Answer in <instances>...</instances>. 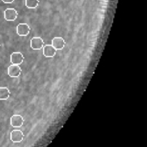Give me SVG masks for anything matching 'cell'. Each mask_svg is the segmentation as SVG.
<instances>
[{"label":"cell","instance_id":"9","mask_svg":"<svg viewBox=\"0 0 147 147\" xmlns=\"http://www.w3.org/2000/svg\"><path fill=\"white\" fill-rule=\"evenodd\" d=\"M43 48V55L46 57H54L57 53V50L52 45H46Z\"/></svg>","mask_w":147,"mask_h":147},{"label":"cell","instance_id":"12","mask_svg":"<svg viewBox=\"0 0 147 147\" xmlns=\"http://www.w3.org/2000/svg\"><path fill=\"white\" fill-rule=\"evenodd\" d=\"M14 0H2V1L5 4H11V3L14 2Z\"/></svg>","mask_w":147,"mask_h":147},{"label":"cell","instance_id":"2","mask_svg":"<svg viewBox=\"0 0 147 147\" xmlns=\"http://www.w3.org/2000/svg\"><path fill=\"white\" fill-rule=\"evenodd\" d=\"M18 16V12L14 8H8L4 10V17L7 21L12 22L16 20Z\"/></svg>","mask_w":147,"mask_h":147},{"label":"cell","instance_id":"1","mask_svg":"<svg viewBox=\"0 0 147 147\" xmlns=\"http://www.w3.org/2000/svg\"><path fill=\"white\" fill-rule=\"evenodd\" d=\"M44 40L40 37H34L30 40V47L34 50H40L44 47Z\"/></svg>","mask_w":147,"mask_h":147},{"label":"cell","instance_id":"10","mask_svg":"<svg viewBox=\"0 0 147 147\" xmlns=\"http://www.w3.org/2000/svg\"><path fill=\"white\" fill-rule=\"evenodd\" d=\"M10 90L7 87H0V100H5L9 98Z\"/></svg>","mask_w":147,"mask_h":147},{"label":"cell","instance_id":"4","mask_svg":"<svg viewBox=\"0 0 147 147\" xmlns=\"http://www.w3.org/2000/svg\"><path fill=\"white\" fill-rule=\"evenodd\" d=\"M24 121V119L21 115H13L10 119V124L11 125L12 127L19 128L21 127L23 125Z\"/></svg>","mask_w":147,"mask_h":147},{"label":"cell","instance_id":"11","mask_svg":"<svg viewBox=\"0 0 147 147\" xmlns=\"http://www.w3.org/2000/svg\"><path fill=\"white\" fill-rule=\"evenodd\" d=\"M39 0H25V6L29 9H35L38 7Z\"/></svg>","mask_w":147,"mask_h":147},{"label":"cell","instance_id":"5","mask_svg":"<svg viewBox=\"0 0 147 147\" xmlns=\"http://www.w3.org/2000/svg\"><path fill=\"white\" fill-rule=\"evenodd\" d=\"M30 27L27 23H20L17 27V33L19 36H27L30 32Z\"/></svg>","mask_w":147,"mask_h":147},{"label":"cell","instance_id":"3","mask_svg":"<svg viewBox=\"0 0 147 147\" xmlns=\"http://www.w3.org/2000/svg\"><path fill=\"white\" fill-rule=\"evenodd\" d=\"M22 69L19 65L11 64L8 67L7 73L11 78H18L21 75Z\"/></svg>","mask_w":147,"mask_h":147},{"label":"cell","instance_id":"8","mask_svg":"<svg viewBox=\"0 0 147 147\" xmlns=\"http://www.w3.org/2000/svg\"><path fill=\"white\" fill-rule=\"evenodd\" d=\"M24 134L20 130H14L10 134V139L14 143H20L24 139Z\"/></svg>","mask_w":147,"mask_h":147},{"label":"cell","instance_id":"7","mask_svg":"<svg viewBox=\"0 0 147 147\" xmlns=\"http://www.w3.org/2000/svg\"><path fill=\"white\" fill-rule=\"evenodd\" d=\"M65 41L61 37H55L52 40V45L56 50H61L65 46Z\"/></svg>","mask_w":147,"mask_h":147},{"label":"cell","instance_id":"6","mask_svg":"<svg viewBox=\"0 0 147 147\" xmlns=\"http://www.w3.org/2000/svg\"><path fill=\"white\" fill-rule=\"evenodd\" d=\"M24 57L22 53H19V52H15L13 53L10 56V62L11 64L14 65H21L24 62Z\"/></svg>","mask_w":147,"mask_h":147}]
</instances>
